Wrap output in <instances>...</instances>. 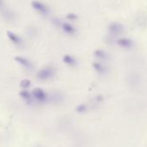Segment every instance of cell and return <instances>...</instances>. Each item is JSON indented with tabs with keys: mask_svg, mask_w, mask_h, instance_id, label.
Segmentation results:
<instances>
[{
	"mask_svg": "<svg viewBox=\"0 0 147 147\" xmlns=\"http://www.w3.org/2000/svg\"><path fill=\"white\" fill-rule=\"evenodd\" d=\"M2 6H3V2H1V1H0V8H1Z\"/></svg>",
	"mask_w": 147,
	"mask_h": 147,
	"instance_id": "9a60e30c",
	"label": "cell"
},
{
	"mask_svg": "<svg viewBox=\"0 0 147 147\" xmlns=\"http://www.w3.org/2000/svg\"><path fill=\"white\" fill-rule=\"evenodd\" d=\"M54 76H55V70L51 66H46V67L42 68L41 70L37 71V74H36V78L42 81L51 79Z\"/></svg>",
	"mask_w": 147,
	"mask_h": 147,
	"instance_id": "6da1fadb",
	"label": "cell"
},
{
	"mask_svg": "<svg viewBox=\"0 0 147 147\" xmlns=\"http://www.w3.org/2000/svg\"><path fill=\"white\" fill-rule=\"evenodd\" d=\"M117 44L122 48H132L133 47V40L127 37H121L117 40Z\"/></svg>",
	"mask_w": 147,
	"mask_h": 147,
	"instance_id": "5b68a950",
	"label": "cell"
},
{
	"mask_svg": "<svg viewBox=\"0 0 147 147\" xmlns=\"http://www.w3.org/2000/svg\"><path fill=\"white\" fill-rule=\"evenodd\" d=\"M14 59H15V60H16L18 64H20L22 66H23L24 68H26V69H28V70H30V69L33 67L32 63H31L29 59H25V58H23V57L16 56V57H15Z\"/></svg>",
	"mask_w": 147,
	"mask_h": 147,
	"instance_id": "8992f818",
	"label": "cell"
},
{
	"mask_svg": "<svg viewBox=\"0 0 147 147\" xmlns=\"http://www.w3.org/2000/svg\"><path fill=\"white\" fill-rule=\"evenodd\" d=\"M87 110V106L84 105V104H81L79 105L77 108H76V111L79 112V113H83Z\"/></svg>",
	"mask_w": 147,
	"mask_h": 147,
	"instance_id": "5bb4252c",
	"label": "cell"
},
{
	"mask_svg": "<svg viewBox=\"0 0 147 147\" xmlns=\"http://www.w3.org/2000/svg\"><path fill=\"white\" fill-rule=\"evenodd\" d=\"M62 28L63 31L65 33L68 34H74L75 33V31H76L75 28L72 24H70L68 22H63L62 25Z\"/></svg>",
	"mask_w": 147,
	"mask_h": 147,
	"instance_id": "ba28073f",
	"label": "cell"
},
{
	"mask_svg": "<svg viewBox=\"0 0 147 147\" xmlns=\"http://www.w3.org/2000/svg\"><path fill=\"white\" fill-rule=\"evenodd\" d=\"M6 34H7L8 38L10 39V40L13 44L17 45V46H20V45L22 44V39H21L16 34H15L14 32L8 30V31L6 32Z\"/></svg>",
	"mask_w": 147,
	"mask_h": 147,
	"instance_id": "52a82bcc",
	"label": "cell"
},
{
	"mask_svg": "<svg viewBox=\"0 0 147 147\" xmlns=\"http://www.w3.org/2000/svg\"><path fill=\"white\" fill-rule=\"evenodd\" d=\"M94 68L98 73H104L106 71V67L100 62H95L94 64Z\"/></svg>",
	"mask_w": 147,
	"mask_h": 147,
	"instance_id": "7c38bea8",
	"label": "cell"
},
{
	"mask_svg": "<svg viewBox=\"0 0 147 147\" xmlns=\"http://www.w3.org/2000/svg\"><path fill=\"white\" fill-rule=\"evenodd\" d=\"M30 84H31V82H30V80L29 79H23L21 82H20V87L21 88H23V90H26V89H28L29 86H30Z\"/></svg>",
	"mask_w": 147,
	"mask_h": 147,
	"instance_id": "4fadbf2b",
	"label": "cell"
},
{
	"mask_svg": "<svg viewBox=\"0 0 147 147\" xmlns=\"http://www.w3.org/2000/svg\"><path fill=\"white\" fill-rule=\"evenodd\" d=\"M108 31L112 35H120L123 33L124 31V26L118 22H113L112 23H110V25L108 26Z\"/></svg>",
	"mask_w": 147,
	"mask_h": 147,
	"instance_id": "3957f363",
	"label": "cell"
},
{
	"mask_svg": "<svg viewBox=\"0 0 147 147\" xmlns=\"http://www.w3.org/2000/svg\"><path fill=\"white\" fill-rule=\"evenodd\" d=\"M32 96L39 102H44L48 100L47 93L41 88H36L32 90Z\"/></svg>",
	"mask_w": 147,
	"mask_h": 147,
	"instance_id": "7a4b0ae2",
	"label": "cell"
},
{
	"mask_svg": "<svg viewBox=\"0 0 147 147\" xmlns=\"http://www.w3.org/2000/svg\"><path fill=\"white\" fill-rule=\"evenodd\" d=\"M31 5L33 7L34 9H36L37 12H39L41 15H43V16H47L49 12V7L44 4L42 2H38V1H34L31 3Z\"/></svg>",
	"mask_w": 147,
	"mask_h": 147,
	"instance_id": "277c9868",
	"label": "cell"
},
{
	"mask_svg": "<svg viewBox=\"0 0 147 147\" xmlns=\"http://www.w3.org/2000/svg\"><path fill=\"white\" fill-rule=\"evenodd\" d=\"M20 96H21L24 101H26L27 102H30L31 100H32V98H33L32 94L29 93V92L28 90H22V91L20 92Z\"/></svg>",
	"mask_w": 147,
	"mask_h": 147,
	"instance_id": "8fae6325",
	"label": "cell"
},
{
	"mask_svg": "<svg viewBox=\"0 0 147 147\" xmlns=\"http://www.w3.org/2000/svg\"><path fill=\"white\" fill-rule=\"evenodd\" d=\"M62 60L63 62L66 64V65H75L76 64V60L72 56V55H69V54H66L62 57Z\"/></svg>",
	"mask_w": 147,
	"mask_h": 147,
	"instance_id": "9c48e42d",
	"label": "cell"
},
{
	"mask_svg": "<svg viewBox=\"0 0 147 147\" xmlns=\"http://www.w3.org/2000/svg\"><path fill=\"white\" fill-rule=\"evenodd\" d=\"M94 56H95V58H97L100 60H106L108 58L107 53L105 51L101 50V49H98L94 52Z\"/></svg>",
	"mask_w": 147,
	"mask_h": 147,
	"instance_id": "30bf717a",
	"label": "cell"
}]
</instances>
